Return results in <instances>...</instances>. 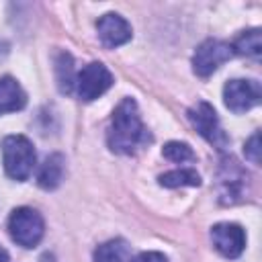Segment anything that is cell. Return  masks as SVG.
<instances>
[{
	"label": "cell",
	"instance_id": "3957f363",
	"mask_svg": "<svg viewBox=\"0 0 262 262\" xmlns=\"http://www.w3.org/2000/svg\"><path fill=\"white\" fill-rule=\"evenodd\" d=\"M43 231H45L43 217L31 207H18L8 217V233L23 248L37 246L43 237Z\"/></svg>",
	"mask_w": 262,
	"mask_h": 262
},
{
	"label": "cell",
	"instance_id": "277c9868",
	"mask_svg": "<svg viewBox=\"0 0 262 262\" xmlns=\"http://www.w3.org/2000/svg\"><path fill=\"white\" fill-rule=\"evenodd\" d=\"M188 119L192 123V127L199 131L201 137H205L209 143H213L215 147H225L227 145V135L225 131L221 129V123H219V117L215 113V108L205 102V100H199L196 104H192L188 108Z\"/></svg>",
	"mask_w": 262,
	"mask_h": 262
},
{
	"label": "cell",
	"instance_id": "7a4b0ae2",
	"mask_svg": "<svg viewBox=\"0 0 262 262\" xmlns=\"http://www.w3.org/2000/svg\"><path fill=\"white\" fill-rule=\"evenodd\" d=\"M35 149L25 135H8L2 143V162L4 170L12 180H27L35 168Z\"/></svg>",
	"mask_w": 262,
	"mask_h": 262
},
{
	"label": "cell",
	"instance_id": "2e32d148",
	"mask_svg": "<svg viewBox=\"0 0 262 262\" xmlns=\"http://www.w3.org/2000/svg\"><path fill=\"white\" fill-rule=\"evenodd\" d=\"M162 156L170 162H192L194 160V151L190 149L188 143H182V141H168L162 149Z\"/></svg>",
	"mask_w": 262,
	"mask_h": 262
},
{
	"label": "cell",
	"instance_id": "e0dca14e",
	"mask_svg": "<svg viewBox=\"0 0 262 262\" xmlns=\"http://www.w3.org/2000/svg\"><path fill=\"white\" fill-rule=\"evenodd\" d=\"M244 151H246V158H248L250 162L260 164V133H258V131H256V133L246 141Z\"/></svg>",
	"mask_w": 262,
	"mask_h": 262
},
{
	"label": "cell",
	"instance_id": "52a82bcc",
	"mask_svg": "<svg viewBox=\"0 0 262 262\" xmlns=\"http://www.w3.org/2000/svg\"><path fill=\"white\" fill-rule=\"evenodd\" d=\"M260 86L254 80H231L223 88L225 106L233 113H246L260 102Z\"/></svg>",
	"mask_w": 262,
	"mask_h": 262
},
{
	"label": "cell",
	"instance_id": "5bb4252c",
	"mask_svg": "<svg viewBox=\"0 0 262 262\" xmlns=\"http://www.w3.org/2000/svg\"><path fill=\"white\" fill-rule=\"evenodd\" d=\"M55 72H57V86L63 94H70L72 88L76 86V74H74V59L70 53H59L57 63H55Z\"/></svg>",
	"mask_w": 262,
	"mask_h": 262
},
{
	"label": "cell",
	"instance_id": "8fae6325",
	"mask_svg": "<svg viewBox=\"0 0 262 262\" xmlns=\"http://www.w3.org/2000/svg\"><path fill=\"white\" fill-rule=\"evenodd\" d=\"M63 170H66V158L61 154H51L45 158V162L41 164V170L37 174V184L45 190H53L61 184L63 178Z\"/></svg>",
	"mask_w": 262,
	"mask_h": 262
},
{
	"label": "cell",
	"instance_id": "7c38bea8",
	"mask_svg": "<svg viewBox=\"0 0 262 262\" xmlns=\"http://www.w3.org/2000/svg\"><path fill=\"white\" fill-rule=\"evenodd\" d=\"M94 262H131V250L125 239H111L94 250Z\"/></svg>",
	"mask_w": 262,
	"mask_h": 262
},
{
	"label": "cell",
	"instance_id": "6da1fadb",
	"mask_svg": "<svg viewBox=\"0 0 262 262\" xmlns=\"http://www.w3.org/2000/svg\"><path fill=\"white\" fill-rule=\"evenodd\" d=\"M106 141L108 147L117 154H135L149 141V133L141 123L135 100L125 98L113 111Z\"/></svg>",
	"mask_w": 262,
	"mask_h": 262
},
{
	"label": "cell",
	"instance_id": "9c48e42d",
	"mask_svg": "<svg viewBox=\"0 0 262 262\" xmlns=\"http://www.w3.org/2000/svg\"><path fill=\"white\" fill-rule=\"evenodd\" d=\"M98 37L104 47H119L131 39V25L115 12H106L96 23Z\"/></svg>",
	"mask_w": 262,
	"mask_h": 262
},
{
	"label": "cell",
	"instance_id": "9a60e30c",
	"mask_svg": "<svg viewBox=\"0 0 262 262\" xmlns=\"http://www.w3.org/2000/svg\"><path fill=\"white\" fill-rule=\"evenodd\" d=\"M158 180H160L162 186H168V188H176V186H199L201 184V176L194 170H190V168L170 170V172L162 174Z\"/></svg>",
	"mask_w": 262,
	"mask_h": 262
},
{
	"label": "cell",
	"instance_id": "5b68a950",
	"mask_svg": "<svg viewBox=\"0 0 262 262\" xmlns=\"http://www.w3.org/2000/svg\"><path fill=\"white\" fill-rule=\"evenodd\" d=\"M113 86V74L106 66L92 61L82 68V72L76 76V92L82 100L90 102L98 96H102Z\"/></svg>",
	"mask_w": 262,
	"mask_h": 262
},
{
	"label": "cell",
	"instance_id": "30bf717a",
	"mask_svg": "<svg viewBox=\"0 0 262 262\" xmlns=\"http://www.w3.org/2000/svg\"><path fill=\"white\" fill-rule=\"evenodd\" d=\"M25 104H27V94L20 88V84L10 76L0 78V115L20 111Z\"/></svg>",
	"mask_w": 262,
	"mask_h": 262
},
{
	"label": "cell",
	"instance_id": "ac0fdd59",
	"mask_svg": "<svg viewBox=\"0 0 262 262\" xmlns=\"http://www.w3.org/2000/svg\"><path fill=\"white\" fill-rule=\"evenodd\" d=\"M131 262H168V260H166V256L160 254V252H141V254H137Z\"/></svg>",
	"mask_w": 262,
	"mask_h": 262
},
{
	"label": "cell",
	"instance_id": "8992f818",
	"mask_svg": "<svg viewBox=\"0 0 262 262\" xmlns=\"http://www.w3.org/2000/svg\"><path fill=\"white\" fill-rule=\"evenodd\" d=\"M231 55H233V49L229 43L219 41V39H207L196 47V51L192 55V70L196 76L207 78L221 63H225Z\"/></svg>",
	"mask_w": 262,
	"mask_h": 262
},
{
	"label": "cell",
	"instance_id": "d6986e66",
	"mask_svg": "<svg viewBox=\"0 0 262 262\" xmlns=\"http://www.w3.org/2000/svg\"><path fill=\"white\" fill-rule=\"evenodd\" d=\"M0 262H8V252L0 246Z\"/></svg>",
	"mask_w": 262,
	"mask_h": 262
},
{
	"label": "cell",
	"instance_id": "ba28073f",
	"mask_svg": "<svg viewBox=\"0 0 262 262\" xmlns=\"http://www.w3.org/2000/svg\"><path fill=\"white\" fill-rule=\"evenodd\" d=\"M215 250L225 258H237L246 248V233L235 223H217L211 229Z\"/></svg>",
	"mask_w": 262,
	"mask_h": 262
},
{
	"label": "cell",
	"instance_id": "4fadbf2b",
	"mask_svg": "<svg viewBox=\"0 0 262 262\" xmlns=\"http://www.w3.org/2000/svg\"><path fill=\"white\" fill-rule=\"evenodd\" d=\"M233 53H239V55H252V57H258L260 51H262V35H260V29H250V31H244L231 45Z\"/></svg>",
	"mask_w": 262,
	"mask_h": 262
}]
</instances>
